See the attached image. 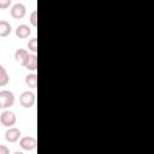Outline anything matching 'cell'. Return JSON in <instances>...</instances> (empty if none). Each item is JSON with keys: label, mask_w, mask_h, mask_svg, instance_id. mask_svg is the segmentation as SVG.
Masks as SVG:
<instances>
[{"label": "cell", "mask_w": 154, "mask_h": 154, "mask_svg": "<svg viewBox=\"0 0 154 154\" xmlns=\"http://www.w3.org/2000/svg\"><path fill=\"white\" fill-rule=\"evenodd\" d=\"M26 13V7L23 2H16L11 7V16L14 19H22Z\"/></svg>", "instance_id": "4"}, {"label": "cell", "mask_w": 154, "mask_h": 154, "mask_svg": "<svg viewBox=\"0 0 154 154\" xmlns=\"http://www.w3.org/2000/svg\"><path fill=\"white\" fill-rule=\"evenodd\" d=\"M13 154H24V153H23V152H19V150H16Z\"/></svg>", "instance_id": "17"}, {"label": "cell", "mask_w": 154, "mask_h": 154, "mask_svg": "<svg viewBox=\"0 0 154 154\" xmlns=\"http://www.w3.org/2000/svg\"><path fill=\"white\" fill-rule=\"evenodd\" d=\"M11 30H12V26H11L10 22L4 20V19H0V36L1 37L8 36L11 34Z\"/></svg>", "instance_id": "10"}, {"label": "cell", "mask_w": 154, "mask_h": 154, "mask_svg": "<svg viewBox=\"0 0 154 154\" xmlns=\"http://www.w3.org/2000/svg\"><path fill=\"white\" fill-rule=\"evenodd\" d=\"M29 20H30V23H31L32 26H36V25H37V11H36V10L30 13Z\"/></svg>", "instance_id": "14"}, {"label": "cell", "mask_w": 154, "mask_h": 154, "mask_svg": "<svg viewBox=\"0 0 154 154\" xmlns=\"http://www.w3.org/2000/svg\"><path fill=\"white\" fill-rule=\"evenodd\" d=\"M23 66L26 70L35 72L37 70V57H36V54H29V57L26 58V60L23 64Z\"/></svg>", "instance_id": "7"}, {"label": "cell", "mask_w": 154, "mask_h": 154, "mask_svg": "<svg viewBox=\"0 0 154 154\" xmlns=\"http://www.w3.org/2000/svg\"><path fill=\"white\" fill-rule=\"evenodd\" d=\"M24 81H25V84H26L29 88L35 89V88L37 87V76H36L35 72H34V73H29V75H26Z\"/></svg>", "instance_id": "11"}, {"label": "cell", "mask_w": 154, "mask_h": 154, "mask_svg": "<svg viewBox=\"0 0 154 154\" xmlns=\"http://www.w3.org/2000/svg\"><path fill=\"white\" fill-rule=\"evenodd\" d=\"M20 136H22L20 130H19L18 128H14V126L7 128V130L5 131V140H6L7 142H10V143L17 142V141L20 138Z\"/></svg>", "instance_id": "6"}, {"label": "cell", "mask_w": 154, "mask_h": 154, "mask_svg": "<svg viewBox=\"0 0 154 154\" xmlns=\"http://www.w3.org/2000/svg\"><path fill=\"white\" fill-rule=\"evenodd\" d=\"M35 101H36V96L32 91H29V90H25L20 94L19 96V102L23 107L25 108H31L34 105H35Z\"/></svg>", "instance_id": "2"}, {"label": "cell", "mask_w": 154, "mask_h": 154, "mask_svg": "<svg viewBox=\"0 0 154 154\" xmlns=\"http://www.w3.org/2000/svg\"><path fill=\"white\" fill-rule=\"evenodd\" d=\"M14 103V95L11 90H0V108H10Z\"/></svg>", "instance_id": "1"}, {"label": "cell", "mask_w": 154, "mask_h": 154, "mask_svg": "<svg viewBox=\"0 0 154 154\" xmlns=\"http://www.w3.org/2000/svg\"><path fill=\"white\" fill-rule=\"evenodd\" d=\"M19 146L24 150H32L36 148L37 142H36V138L32 136H24V137H20Z\"/></svg>", "instance_id": "5"}, {"label": "cell", "mask_w": 154, "mask_h": 154, "mask_svg": "<svg viewBox=\"0 0 154 154\" xmlns=\"http://www.w3.org/2000/svg\"><path fill=\"white\" fill-rule=\"evenodd\" d=\"M16 120H17V117H16L14 112H12L10 109H5L0 114V123L6 128H12L16 124Z\"/></svg>", "instance_id": "3"}, {"label": "cell", "mask_w": 154, "mask_h": 154, "mask_svg": "<svg viewBox=\"0 0 154 154\" xmlns=\"http://www.w3.org/2000/svg\"><path fill=\"white\" fill-rule=\"evenodd\" d=\"M8 82H10V76L6 71V69L0 64V87L7 85Z\"/></svg>", "instance_id": "12"}, {"label": "cell", "mask_w": 154, "mask_h": 154, "mask_svg": "<svg viewBox=\"0 0 154 154\" xmlns=\"http://www.w3.org/2000/svg\"><path fill=\"white\" fill-rule=\"evenodd\" d=\"M0 154H10V149L5 144H0Z\"/></svg>", "instance_id": "16"}, {"label": "cell", "mask_w": 154, "mask_h": 154, "mask_svg": "<svg viewBox=\"0 0 154 154\" xmlns=\"http://www.w3.org/2000/svg\"><path fill=\"white\" fill-rule=\"evenodd\" d=\"M29 52H28V49H24V48H18L16 52H14V60L18 63V64H20L22 66H23V64L25 63V60H26V58L29 57Z\"/></svg>", "instance_id": "9"}, {"label": "cell", "mask_w": 154, "mask_h": 154, "mask_svg": "<svg viewBox=\"0 0 154 154\" xmlns=\"http://www.w3.org/2000/svg\"><path fill=\"white\" fill-rule=\"evenodd\" d=\"M26 47L30 52H32V54H36V52H37V38L36 37L30 38L26 43Z\"/></svg>", "instance_id": "13"}, {"label": "cell", "mask_w": 154, "mask_h": 154, "mask_svg": "<svg viewBox=\"0 0 154 154\" xmlns=\"http://www.w3.org/2000/svg\"><path fill=\"white\" fill-rule=\"evenodd\" d=\"M30 34H31V29L26 24H19L16 28V36L19 38H26L30 36Z\"/></svg>", "instance_id": "8"}, {"label": "cell", "mask_w": 154, "mask_h": 154, "mask_svg": "<svg viewBox=\"0 0 154 154\" xmlns=\"http://www.w3.org/2000/svg\"><path fill=\"white\" fill-rule=\"evenodd\" d=\"M11 6V0H0V8H7Z\"/></svg>", "instance_id": "15"}]
</instances>
